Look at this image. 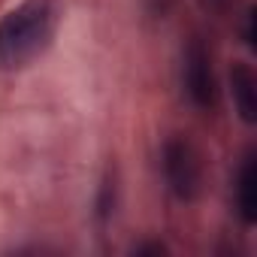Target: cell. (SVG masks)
<instances>
[{
  "label": "cell",
  "instance_id": "cell-1",
  "mask_svg": "<svg viewBox=\"0 0 257 257\" xmlns=\"http://www.w3.org/2000/svg\"><path fill=\"white\" fill-rule=\"evenodd\" d=\"M64 19L61 0H22L0 19V73L31 67L49 52Z\"/></svg>",
  "mask_w": 257,
  "mask_h": 257
},
{
  "label": "cell",
  "instance_id": "cell-2",
  "mask_svg": "<svg viewBox=\"0 0 257 257\" xmlns=\"http://www.w3.org/2000/svg\"><path fill=\"white\" fill-rule=\"evenodd\" d=\"M161 167H164L167 188L173 191L176 200L191 203V200L200 197V191H203V161H200V152L185 137H170L164 143Z\"/></svg>",
  "mask_w": 257,
  "mask_h": 257
},
{
  "label": "cell",
  "instance_id": "cell-3",
  "mask_svg": "<svg viewBox=\"0 0 257 257\" xmlns=\"http://www.w3.org/2000/svg\"><path fill=\"white\" fill-rule=\"evenodd\" d=\"M182 85H185V94L188 100L209 112L215 109L218 103V82H215V70H212V55L206 49V43L200 37H194L185 49V58H182Z\"/></svg>",
  "mask_w": 257,
  "mask_h": 257
},
{
  "label": "cell",
  "instance_id": "cell-4",
  "mask_svg": "<svg viewBox=\"0 0 257 257\" xmlns=\"http://www.w3.org/2000/svg\"><path fill=\"white\" fill-rule=\"evenodd\" d=\"M230 94L236 115L245 124H257V76L245 61H236L230 67Z\"/></svg>",
  "mask_w": 257,
  "mask_h": 257
},
{
  "label": "cell",
  "instance_id": "cell-5",
  "mask_svg": "<svg viewBox=\"0 0 257 257\" xmlns=\"http://www.w3.org/2000/svg\"><path fill=\"white\" fill-rule=\"evenodd\" d=\"M236 209L242 224H257V155L248 152L236 173Z\"/></svg>",
  "mask_w": 257,
  "mask_h": 257
},
{
  "label": "cell",
  "instance_id": "cell-6",
  "mask_svg": "<svg viewBox=\"0 0 257 257\" xmlns=\"http://www.w3.org/2000/svg\"><path fill=\"white\" fill-rule=\"evenodd\" d=\"M254 22H257V13H254V10H248V13H245V46H248V49H257Z\"/></svg>",
  "mask_w": 257,
  "mask_h": 257
},
{
  "label": "cell",
  "instance_id": "cell-7",
  "mask_svg": "<svg viewBox=\"0 0 257 257\" xmlns=\"http://www.w3.org/2000/svg\"><path fill=\"white\" fill-rule=\"evenodd\" d=\"M134 251H137V254H164L167 248H164L161 242H152V245H137Z\"/></svg>",
  "mask_w": 257,
  "mask_h": 257
},
{
  "label": "cell",
  "instance_id": "cell-8",
  "mask_svg": "<svg viewBox=\"0 0 257 257\" xmlns=\"http://www.w3.org/2000/svg\"><path fill=\"white\" fill-rule=\"evenodd\" d=\"M206 4H209V7H212V10H221V7H224V4H227V0H206Z\"/></svg>",
  "mask_w": 257,
  "mask_h": 257
}]
</instances>
